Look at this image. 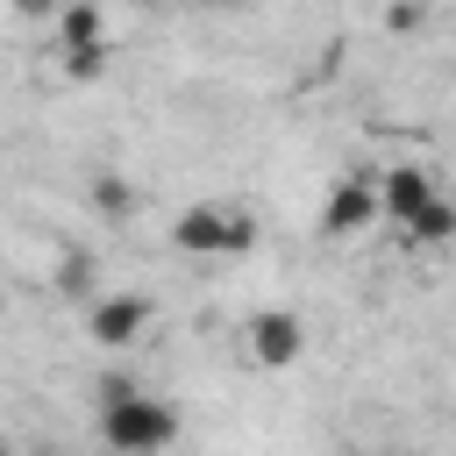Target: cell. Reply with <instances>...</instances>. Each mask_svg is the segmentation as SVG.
<instances>
[{
	"label": "cell",
	"instance_id": "obj_1",
	"mask_svg": "<svg viewBox=\"0 0 456 456\" xmlns=\"http://www.w3.org/2000/svg\"><path fill=\"white\" fill-rule=\"evenodd\" d=\"M100 442L121 449V456H150V449H171L178 442V413L150 392H135L128 378H107L100 385Z\"/></svg>",
	"mask_w": 456,
	"mask_h": 456
},
{
	"label": "cell",
	"instance_id": "obj_2",
	"mask_svg": "<svg viewBox=\"0 0 456 456\" xmlns=\"http://www.w3.org/2000/svg\"><path fill=\"white\" fill-rule=\"evenodd\" d=\"M171 242H178L185 256H242V249L256 242V221L235 214V207H185V214L171 221Z\"/></svg>",
	"mask_w": 456,
	"mask_h": 456
},
{
	"label": "cell",
	"instance_id": "obj_3",
	"mask_svg": "<svg viewBox=\"0 0 456 456\" xmlns=\"http://www.w3.org/2000/svg\"><path fill=\"white\" fill-rule=\"evenodd\" d=\"M299 349H306V328H299V314H285V306H264V314L249 321V356H256L264 370H285V363H299Z\"/></svg>",
	"mask_w": 456,
	"mask_h": 456
},
{
	"label": "cell",
	"instance_id": "obj_4",
	"mask_svg": "<svg viewBox=\"0 0 456 456\" xmlns=\"http://www.w3.org/2000/svg\"><path fill=\"white\" fill-rule=\"evenodd\" d=\"M370 221H378V185H370V178H342V185L328 192V207H321V235H328V242L363 235Z\"/></svg>",
	"mask_w": 456,
	"mask_h": 456
},
{
	"label": "cell",
	"instance_id": "obj_5",
	"mask_svg": "<svg viewBox=\"0 0 456 456\" xmlns=\"http://www.w3.org/2000/svg\"><path fill=\"white\" fill-rule=\"evenodd\" d=\"M428 200H435V171H428V164H392L385 185H378V214H392L399 228H406Z\"/></svg>",
	"mask_w": 456,
	"mask_h": 456
},
{
	"label": "cell",
	"instance_id": "obj_6",
	"mask_svg": "<svg viewBox=\"0 0 456 456\" xmlns=\"http://www.w3.org/2000/svg\"><path fill=\"white\" fill-rule=\"evenodd\" d=\"M86 328H93V342L121 349V342H135V335L150 328V299H128V292H114V299H100V306L86 314Z\"/></svg>",
	"mask_w": 456,
	"mask_h": 456
},
{
	"label": "cell",
	"instance_id": "obj_7",
	"mask_svg": "<svg viewBox=\"0 0 456 456\" xmlns=\"http://www.w3.org/2000/svg\"><path fill=\"white\" fill-rule=\"evenodd\" d=\"M50 21H57V50H100V43H107V14H100V0H64Z\"/></svg>",
	"mask_w": 456,
	"mask_h": 456
},
{
	"label": "cell",
	"instance_id": "obj_8",
	"mask_svg": "<svg viewBox=\"0 0 456 456\" xmlns=\"http://www.w3.org/2000/svg\"><path fill=\"white\" fill-rule=\"evenodd\" d=\"M406 235H413V242H449V235H456V200H442V192H435V200L406 221Z\"/></svg>",
	"mask_w": 456,
	"mask_h": 456
},
{
	"label": "cell",
	"instance_id": "obj_9",
	"mask_svg": "<svg viewBox=\"0 0 456 456\" xmlns=\"http://www.w3.org/2000/svg\"><path fill=\"white\" fill-rule=\"evenodd\" d=\"M93 207H100V214H114V221H121V214H128V207H135V192H128V178H114V171H100V178H93Z\"/></svg>",
	"mask_w": 456,
	"mask_h": 456
},
{
	"label": "cell",
	"instance_id": "obj_10",
	"mask_svg": "<svg viewBox=\"0 0 456 456\" xmlns=\"http://www.w3.org/2000/svg\"><path fill=\"white\" fill-rule=\"evenodd\" d=\"M57 57H64L71 78H100V71H107V43H100V50H57Z\"/></svg>",
	"mask_w": 456,
	"mask_h": 456
},
{
	"label": "cell",
	"instance_id": "obj_11",
	"mask_svg": "<svg viewBox=\"0 0 456 456\" xmlns=\"http://www.w3.org/2000/svg\"><path fill=\"white\" fill-rule=\"evenodd\" d=\"M385 28H420V0H392L385 7Z\"/></svg>",
	"mask_w": 456,
	"mask_h": 456
},
{
	"label": "cell",
	"instance_id": "obj_12",
	"mask_svg": "<svg viewBox=\"0 0 456 456\" xmlns=\"http://www.w3.org/2000/svg\"><path fill=\"white\" fill-rule=\"evenodd\" d=\"M57 292H86V264H78V256L57 271Z\"/></svg>",
	"mask_w": 456,
	"mask_h": 456
},
{
	"label": "cell",
	"instance_id": "obj_13",
	"mask_svg": "<svg viewBox=\"0 0 456 456\" xmlns=\"http://www.w3.org/2000/svg\"><path fill=\"white\" fill-rule=\"evenodd\" d=\"M14 7H21V14H36V21H50V14L64 7V0H14Z\"/></svg>",
	"mask_w": 456,
	"mask_h": 456
},
{
	"label": "cell",
	"instance_id": "obj_14",
	"mask_svg": "<svg viewBox=\"0 0 456 456\" xmlns=\"http://www.w3.org/2000/svg\"><path fill=\"white\" fill-rule=\"evenodd\" d=\"M200 7H256V0H200Z\"/></svg>",
	"mask_w": 456,
	"mask_h": 456
},
{
	"label": "cell",
	"instance_id": "obj_15",
	"mask_svg": "<svg viewBox=\"0 0 456 456\" xmlns=\"http://www.w3.org/2000/svg\"><path fill=\"white\" fill-rule=\"evenodd\" d=\"M100 7H107V0H100Z\"/></svg>",
	"mask_w": 456,
	"mask_h": 456
}]
</instances>
